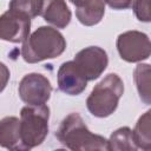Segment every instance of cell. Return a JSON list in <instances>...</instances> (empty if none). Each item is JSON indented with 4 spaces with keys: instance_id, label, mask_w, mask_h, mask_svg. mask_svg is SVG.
Here are the masks:
<instances>
[{
    "instance_id": "8fae6325",
    "label": "cell",
    "mask_w": 151,
    "mask_h": 151,
    "mask_svg": "<svg viewBox=\"0 0 151 151\" xmlns=\"http://www.w3.org/2000/svg\"><path fill=\"white\" fill-rule=\"evenodd\" d=\"M0 146L13 151H25L20 137V119L13 116L0 119Z\"/></svg>"
},
{
    "instance_id": "4fadbf2b",
    "label": "cell",
    "mask_w": 151,
    "mask_h": 151,
    "mask_svg": "<svg viewBox=\"0 0 151 151\" xmlns=\"http://www.w3.org/2000/svg\"><path fill=\"white\" fill-rule=\"evenodd\" d=\"M138 147L134 143L132 130L123 126L113 131L107 140V150L112 151H136Z\"/></svg>"
},
{
    "instance_id": "8992f818",
    "label": "cell",
    "mask_w": 151,
    "mask_h": 151,
    "mask_svg": "<svg viewBox=\"0 0 151 151\" xmlns=\"http://www.w3.org/2000/svg\"><path fill=\"white\" fill-rule=\"evenodd\" d=\"M18 93L20 99L27 105H42L51 97L52 85L44 74L28 73L20 80Z\"/></svg>"
},
{
    "instance_id": "5b68a950",
    "label": "cell",
    "mask_w": 151,
    "mask_h": 151,
    "mask_svg": "<svg viewBox=\"0 0 151 151\" xmlns=\"http://www.w3.org/2000/svg\"><path fill=\"white\" fill-rule=\"evenodd\" d=\"M116 46L120 58L127 63H140L149 59L151 54V44L147 34L136 29L119 34Z\"/></svg>"
},
{
    "instance_id": "5bb4252c",
    "label": "cell",
    "mask_w": 151,
    "mask_h": 151,
    "mask_svg": "<svg viewBox=\"0 0 151 151\" xmlns=\"http://www.w3.org/2000/svg\"><path fill=\"white\" fill-rule=\"evenodd\" d=\"M133 80L142 101L146 105L151 103L150 94V65L138 64L133 71Z\"/></svg>"
},
{
    "instance_id": "9c48e42d",
    "label": "cell",
    "mask_w": 151,
    "mask_h": 151,
    "mask_svg": "<svg viewBox=\"0 0 151 151\" xmlns=\"http://www.w3.org/2000/svg\"><path fill=\"white\" fill-rule=\"evenodd\" d=\"M58 87L68 96H79L87 86V80L79 72L73 60L65 61L60 65L57 73Z\"/></svg>"
},
{
    "instance_id": "52a82bcc",
    "label": "cell",
    "mask_w": 151,
    "mask_h": 151,
    "mask_svg": "<svg viewBox=\"0 0 151 151\" xmlns=\"http://www.w3.org/2000/svg\"><path fill=\"white\" fill-rule=\"evenodd\" d=\"M79 72L87 81L98 79L107 67L109 58L105 50L99 46H88L80 50L73 59Z\"/></svg>"
},
{
    "instance_id": "30bf717a",
    "label": "cell",
    "mask_w": 151,
    "mask_h": 151,
    "mask_svg": "<svg viewBox=\"0 0 151 151\" xmlns=\"http://www.w3.org/2000/svg\"><path fill=\"white\" fill-rule=\"evenodd\" d=\"M40 17L55 28H65L71 22L72 13L65 0H42Z\"/></svg>"
},
{
    "instance_id": "7c38bea8",
    "label": "cell",
    "mask_w": 151,
    "mask_h": 151,
    "mask_svg": "<svg viewBox=\"0 0 151 151\" xmlns=\"http://www.w3.org/2000/svg\"><path fill=\"white\" fill-rule=\"evenodd\" d=\"M105 0H87L76 8V17L84 26H94L101 21L105 14Z\"/></svg>"
},
{
    "instance_id": "9a60e30c",
    "label": "cell",
    "mask_w": 151,
    "mask_h": 151,
    "mask_svg": "<svg viewBox=\"0 0 151 151\" xmlns=\"http://www.w3.org/2000/svg\"><path fill=\"white\" fill-rule=\"evenodd\" d=\"M150 113L151 111H146L136 123L134 130H132L134 143L138 149L149 151L151 149V129H150Z\"/></svg>"
},
{
    "instance_id": "6da1fadb",
    "label": "cell",
    "mask_w": 151,
    "mask_h": 151,
    "mask_svg": "<svg viewBox=\"0 0 151 151\" xmlns=\"http://www.w3.org/2000/svg\"><path fill=\"white\" fill-rule=\"evenodd\" d=\"M55 137L65 147L73 151L107 150V139L91 132L77 112L70 113L61 120Z\"/></svg>"
},
{
    "instance_id": "d6986e66",
    "label": "cell",
    "mask_w": 151,
    "mask_h": 151,
    "mask_svg": "<svg viewBox=\"0 0 151 151\" xmlns=\"http://www.w3.org/2000/svg\"><path fill=\"white\" fill-rule=\"evenodd\" d=\"M9 77H11V72H9L8 67L4 63L0 61V93L7 86L8 80H9Z\"/></svg>"
},
{
    "instance_id": "ba28073f",
    "label": "cell",
    "mask_w": 151,
    "mask_h": 151,
    "mask_svg": "<svg viewBox=\"0 0 151 151\" xmlns=\"http://www.w3.org/2000/svg\"><path fill=\"white\" fill-rule=\"evenodd\" d=\"M31 18L17 12L14 9H7L0 15V39L19 44L24 42L29 35Z\"/></svg>"
},
{
    "instance_id": "7a4b0ae2",
    "label": "cell",
    "mask_w": 151,
    "mask_h": 151,
    "mask_svg": "<svg viewBox=\"0 0 151 151\" xmlns=\"http://www.w3.org/2000/svg\"><path fill=\"white\" fill-rule=\"evenodd\" d=\"M66 50L64 35L51 26H40L22 42L21 57L28 64L54 59Z\"/></svg>"
},
{
    "instance_id": "277c9868",
    "label": "cell",
    "mask_w": 151,
    "mask_h": 151,
    "mask_svg": "<svg viewBox=\"0 0 151 151\" xmlns=\"http://www.w3.org/2000/svg\"><path fill=\"white\" fill-rule=\"evenodd\" d=\"M50 107L26 105L20 111V137L24 150H31L45 140L48 134Z\"/></svg>"
},
{
    "instance_id": "e0dca14e",
    "label": "cell",
    "mask_w": 151,
    "mask_h": 151,
    "mask_svg": "<svg viewBox=\"0 0 151 151\" xmlns=\"http://www.w3.org/2000/svg\"><path fill=\"white\" fill-rule=\"evenodd\" d=\"M132 9L139 21L150 22V0H137L132 6Z\"/></svg>"
},
{
    "instance_id": "ac0fdd59",
    "label": "cell",
    "mask_w": 151,
    "mask_h": 151,
    "mask_svg": "<svg viewBox=\"0 0 151 151\" xmlns=\"http://www.w3.org/2000/svg\"><path fill=\"white\" fill-rule=\"evenodd\" d=\"M137 0H105V2L112 8V9H127V8H132V6L134 5Z\"/></svg>"
},
{
    "instance_id": "3957f363",
    "label": "cell",
    "mask_w": 151,
    "mask_h": 151,
    "mask_svg": "<svg viewBox=\"0 0 151 151\" xmlns=\"http://www.w3.org/2000/svg\"><path fill=\"white\" fill-rule=\"evenodd\" d=\"M123 93L122 78L116 73H109L91 91L86 99V107L92 116L106 118L117 110Z\"/></svg>"
},
{
    "instance_id": "2e32d148",
    "label": "cell",
    "mask_w": 151,
    "mask_h": 151,
    "mask_svg": "<svg viewBox=\"0 0 151 151\" xmlns=\"http://www.w3.org/2000/svg\"><path fill=\"white\" fill-rule=\"evenodd\" d=\"M42 7V0H11L8 8L20 12L28 18L33 19L40 15Z\"/></svg>"
}]
</instances>
